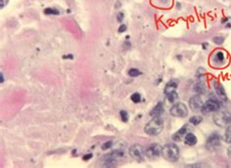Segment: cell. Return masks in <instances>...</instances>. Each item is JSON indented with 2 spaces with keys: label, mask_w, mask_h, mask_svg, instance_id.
Segmentation results:
<instances>
[{
  "label": "cell",
  "mask_w": 231,
  "mask_h": 168,
  "mask_svg": "<svg viewBox=\"0 0 231 168\" xmlns=\"http://www.w3.org/2000/svg\"><path fill=\"white\" fill-rule=\"evenodd\" d=\"M161 154H162V157L165 159L172 161V162H176L178 159V157H179V149L175 144H172V143L166 144L165 146L162 147Z\"/></svg>",
  "instance_id": "cell-1"
},
{
  "label": "cell",
  "mask_w": 231,
  "mask_h": 168,
  "mask_svg": "<svg viewBox=\"0 0 231 168\" xmlns=\"http://www.w3.org/2000/svg\"><path fill=\"white\" fill-rule=\"evenodd\" d=\"M163 129V120L160 117H155L144 127V131L150 136H156L161 133Z\"/></svg>",
  "instance_id": "cell-2"
},
{
  "label": "cell",
  "mask_w": 231,
  "mask_h": 168,
  "mask_svg": "<svg viewBox=\"0 0 231 168\" xmlns=\"http://www.w3.org/2000/svg\"><path fill=\"white\" fill-rule=\"evenodd\" d=\"M210 62L214 67H222L226 64V53L222 50H216L212 53Z\"/></svg>",
  "instance_id": "cell-3"
},
{
  "label": "cell",
  "mask_w": 231,
  "mask_h": 168,
  "mask_svg": "<svg viewBox=\"0 0 231 168\" xmlns=\"http://www.w3.org/2000/svg\"><path fill=\"white\" fill-rule=\"evenodd\" d=\"M129 154H130V156L134 158V159L142 162V161L144 159V156H145V150H144L142 145L134 144L130 147Z\"/></svg>",
  "instance_id": "cell-4"
},
{
  "label": "cell",
  "mask_w": 231,
  "mask_h": 168,
  "mask_svg": "<svg viewBox=\"0 0 231 168\" xmlns=\"http://www.w3.org/2000/svg\"><path fill=\"white\" fill-rule=\"evenodd\" d=\"M214 122H216V125L220 126V127L226 126L231 122V114L226 112V111L217 113L214 116Z\"/></svg>",
  "instance_id": "cell-5"
},
{
  "label": "cell",
  "mask_w": 231,
  "mask_h": 168,
  "mask_svg": "<svg viewBox=\"0 0 231 168\" xmlns=\"http://www.w3.org/2000/svg\"><path fill=\"white\" fill-rule=\"evenodd\" d=\"M170 114L176 118H185L188 115V109L184 103H176L170 110Z\"/></svg>",
  "instance_id": "cell-6"
},
{
  "label": "cell",
  "mask_w": 231,
  "mask_h": 168,
  "mask_svg": "<svg viewBox=\"0 0 231 168\" xmlns=\"http://www.w3.org/2000/svg\"><path fill=\"white\" fill-rule=\"evenodd\" d=\"M206 147L209 151H217L220 147V137L217 133H213L208 137Z\"/></svg>",
  "instance_id": "cell-7"
},
{
  "label": "cell",
  "mask_w": 231,
  "mask_h": 168,
  "mask_svg": "<svg viewBox=\"0 0 231 168\" xmlns=\"http://www.w3.org/2000/svg\"><path fill=\"white\" fill-rule=\"evenodd\" d=\"M219 103L216 100H208L206 101L203 106H202L201 111L203 114H210V113H214L217 112L219 110Z\"/></svg>",
  "instance_id": "cell-8"
},
{
  "label": "cell",
  "mask_w": 231,
  "mask_h": 168,
  "mask_svg": "<svg viewBox=\"0 0 231 168\" xmlns=\"http://www.w3.org/2000/svg\"><path fill=\"white\" fill-rule=\"evenodd\" d=\"M161 151H162V148L160 147V145L152 144L149 147H147V149L145 150V156L149 159H156L161 154Z\"/></svg>",
  "instance_id": "cell-9"
},
{
  "label": "cell",
  "mask_w": 231,
  "mask_h": 168,
  "mask_svg": "<svg viewBox=\"0 0 231 168\" xmlns=\"http://www.w3.org/2000/svg\"><path fill=\"white\" fill-rule=\"evenodd\" d=\"M203 106V100L200 95H193L189 99V107L193 111H198Z\"/></svg>",
  "instance_id": "cell-10"
},
{
  "label": "cell",
  "mask_w": 231,
  "mask_h": 168,
  "mask_svg": "<svg viewBox=\"0 0 231 168\" xmlns=\"http://www.w3.org/2000/svg\"><path fill=\"white\" fill-rule=\"evenodd\" d=\"M214 90H216L217 95L219 96L222 101H226L227 100V96H226L225 90H224L223 87L217 81H214Z\"/></svg>",
  "instance_id": "cell-11"
},
{
  "label": "cell",
  "mask_w": 231,
  "mask_h": 168,
  "mask_svg": "<svg viewBox=\"0 0 231 168\" xmlns=\"http://www.w3.org/2000/svg\"><path fill=\"white\" fill-rule=\"evenodd\" d=\"M187 133H188V126L184 125V126H182L181 129H178L176 133H174L172 138H173V140H175V141H181L182 139L185 137V135H186Z\"/></svg>",
  "instance_id": "cell-12"
},
{
  "label": "cell",
  "mask_w": 231,
  "mask_h": 168,
  "mask_svg": "<svg viewBox=\"0 0 231 168\" xmlns=\"http://www.w3.org/2000/svg\"><path fill=\"white\" fill-rule=\"evenodd\" d=\"M164 112V105H163L162 102H159L157 105L154 107V108L150 111V116L155 118V117H160Z\"/></svg>",
  "instance_id": "cell-13"
},
{
  "label": "cell",
  "mask_w": 231,
  "mask_h": 168,
  "mask_svg": "<svg viewBox=\"0 0 231 168\" xmlns=\"http://www.w3.org/2000/svg\"><path fill=\"white\" fill-rule=\"evenodd\" d=\"M178 82L176 80H171L170 82H168L165 88H164V93H165L166 95L167 94H169L170 93H172V91L176 90V88H178Z\"/></svg>",
  "instance_id": "cell-14"
},
{
  "label": "cell",
  "mask_w": 231,
  "mask_h": 168,
  "mask_svg": "<svg viewBox=\"0 0 231 168\" xmlns=\"http://www.w3.org/2000/svg\"><path fill=\"white\" fill-rule=\"evenodd\" d=\"M184 143L188 146H194L197 143V137L193 134V133L188 132L184 137Z\"/></svg>",
  "instance_id": "cell-15"
},
{
  "label": "cell",
  "mask_w": 231,
  "mask_h": 168,
  "mask_svg": "<svg viewBox=\"0 0 231 168\" xmlns=\"http://www.w3.org/2000/svg\"><path fill=\"white\" fill-rule=\"evenodd\" d=\"M194 90L196 91L197 93H206V85H205V82L200 81L195 85L194 87Z\"/></svg>",
  "instance_id": "cell-16"
},
{
  "label": "cell",
  "mask_w": 231,
  "mask_h": 168,
  "mask_svg": "<svg viewBox=\"0 0 231 168\" xmlns=\"http://www.w3.org/2000/svg\"><path fill=\"white\" fill-rule=\"evenodd\" d=\"M167 99L169 100V102L176 103V101H178V93H176V90H174V91H172V93H170L169 94H167Z\"/></svg>",
  "instance_id": "cell-17"
},
{
  "label": "cell",
  "mask_w": 231,
  "mask_h": 168,
  "mask_svg": "<svg viewBox=\"0 0 231 168\" xmlns=\"http://www.w3.org/2000/svg\"><path fill=\"white\" fill-rule=\"evenodd\" d=\"M202 120H203V118L200 116H193L191 117L190 119H189V122L192 123L193 125H200V123L202 122Z\"/></svg>",
  "instance_id": "cell-18"
},
{
  "label": "cell",
  "mask_w": 231,
  "mask_h": 168,
  "mask_svg": "<svg viewBox=\"0 0 231 168\" xmlns=\"http://www.w3.org/2000/svg\"><path fill=\"white\" fill-rule=\"evenodd\" d=\"M224 141L226 143L231 144V125H228L225 130V133H224Z\"/></svg>",
  "instance_id": "cell-19"
},
{
  "label": "cell",
  "mask_w": 231,
  "mask_h": 168,
  "mask_svg": "<svg viewBox=\"0 0 231 168\" xmlns=\"http://www.w3.org/2000/svg\"><path fill=\"white\" fill-rule=\"evenodd\" d=\"M44 13L46 15H55V16L60 14V12L58 11L57 9H55V8H46V9H45Z\"/></svg>",
  "instance_id": "cell-20"
},
{
  "label": "cell",
  "mask_w": 231,
  "mask_h": 168,
  "mask_svg": "<svg viewBox=\"0 0 231 168\" xmlns=\"http://www.w3.org/2000/svg\"><path fill=\"white\" fill-rule=\"evenodd\" d=\"M131 99H132V101L135 103H139V102H140V100H142V96H140V94L139 93H135L131 95Z\"/></svg>",
  "instance_id": "cell-21"
},
{
  "label": "cell",
  "mask_w": 231,
  "mask_h": 168,
  "mask_svg": "<svg viewBox=\"0 0 231 168\" xmlns=\"http://www.w3.org/2000/svg\"><path fill=\"white\" fill-rule=\"evenodd\" d=\"M129 75L131 77H137V76L140 75V70H137L136 68H132L129 70Z\"/></svg>",
  "instance_id": "cell-22"
},
{
  "label": "cell",
  "mask_w": 231,
  "mask_h": 168,
  "mask_svg": "<svg viewBox=\"0 0 231 168\" xmlns=\"http://www.w3.org/2000/svg\"><path fill=\"white\" fill-rule=\"evenodd\" d=\"M120 117H121L122 122H127L128 120H129L128 113L126 112V111H121V112H120Z\"/></svg>",
  "instance_id": "cell-23"
},
{
  "label": "cell",
  "mask_w": 231,
  "mask_h": 168,
  "mask_svg": "<svg viewBox=\"0 0 231 168\" xmlns=\"http://www.w3.org/2000/svg\"><path fill=\"white\" fill-rule=\"evenodd\" d=\"M213 41L217 44V45H221V44L224 42V38L221 36H216V37H214Z\"/></svg>",
  "instance_id": "cell-24"
},
{
  "label": "cell",
  "mask_w": 231,
  "mask_h": 168,
  "mask_svg": "<svg viewBox=\"0 0 231 168\" xmlns=\"http://www.w3.org/2000/svg\"><path fill=\"white\" fill-rule=\"evenodd\" d=\"M112 145H113V142H112V141L105 142V143L102 144L101 149H102V150H107V149H109V148L112 147Z\"/></svg>",
  "instance_id": "cell-25"
},
{
  "label": "cell",
  "mask_w": 231,
  "mask_h": 168,
  "mask_svg": "<svg viewBox=\"0 0 231 168\" xmlns=\"http://www.w3.org/2000/svg\"><path fill=\"white\" fill-rule=\"evenodd\" d=\"M124 20V13H122V12H120V13H118V15H117V21H119V23H122V21Z\"/></svg>",
  "instance_id": "cell-26"
},
{
  "label": "cell",
  "mask_w": 231,
  "mask_h": 168,
  "mask_svg": "<svg viewBox=\"0 0 231 168\" xmlns=\"http://www.w3.org/2000/svg\"><path fill=\"white\" fill-rule=\"evenodd\" d=\"M126 30H127V25L126 24H121L119 26V29H118L119 32H125Z\"/></svg>",
  "instance_id": "cell-27"
},
{
  "label": "cell",
  "mask_w": 231,
  "mask_h": 168,
  "mask_svg": "<svg viewBox=\"0 0 231 168\" xmlns=\"http://www.w3.org/2000/svg\"><path fill=\"white\" fill-rule=\"evenodd\" d=\"M203 73H205V69L203 67H200L198 68V71H197V76H199V74H200V77H202V74Z\"/></svg>",
  "instance_id": "cell-28"
},
{
  "label": "cell",
  "mask_w": 231,
  "mask_h": 168,
  "mask_svg": "<svg viewBox=\"0 0 231 168\" xmlns=\"http://www.w3.org/2000/svg\"><path fill=\"white\" fill-rule=\"evenodd\" d=\"M92 157H93L92 154H86V156L83 157V159H84V160H88V159H90V158H92Z\"/></svg>",
  "instance_id": "cell-29"
},
{
  "label": "cell",
  "mask_w": 231,
  "mask_h": 168,
  "mask_svg": "<svg viewBox=\"0 0 231 168\" xmlns=\"http://www.w3.org/2000/svg\"><path fill=\"white\" fill-rule=\"evenodd\" d=\"M227 154H228V157L231 158V145L227 148Z\"/></svg>",
  "instance_id": "cell-30"
},
{
  "label": "cell",
  "mask_w": 231,
  "mask_h": 168,
  "mask_svg": "<svg viewBox=\"0 0 231 168\" xmlns=\"http://www.w3.org/2000/svg\"><path fill=\"white\" fill-rule=\"evenodd\" d=\"M208 165H204V164H196V165H191L190 167H207Z\"/></svg>",
  "instance_id": "cell-31"
},
{
  "label": "cell",
  "mask_w": 231,
  "mask_h": 168,
  "mask_svg": "<svg viewBox=\"0 0 231 168\" xmlns=\"http://www.w3.org/2000/svg\"><path fill=\"white\" fill-rule=\"evenodd\" d=\"M4 5H5L4 0H0V7H1V8H4Z\"/></svg>",
  "instance_id": "cell-32"
},
{
  "label": "cell",
  "mask_w": 231,
  "mask_h": 168,
  "mask_svg": "<svg viewBox=\"0 0 231 168\" xmlns=\"http://www.w3.org/2000/svg\"><path fill=\"white\" fill-rule=\"evenodd\" d=\"M63 58H70V59H72V58H73V56H72V55H68V56H63Z\"/></svg>",
  "instance_id": "cell-33"
},
{
  "label": "cell",
  "mask_w": 231,
  "mask_h": 168,
  "mask_svg": "<svg viewBox=\"0 0 231 168\" xmlns=\"http://www.w3.org/2000/svg\"><path fill=\"white\" fill-rule=\"evenodd\" d=\"M0 75H1V84H3V83H4V75H3L2 72H1V74H0Z\"/></svg>",
  "instance_id": "cell-34"
},
{
  "label": "cell",
  "mask_w": 231,
  "mask_h": 168,
  "mask_svg": "<svg viewBox=\"0 0 231 168\" xmlns=\"http://www.w3.org/2000/svg\"><path fill=\"white\" fill-rule=\"evenodd\" d=\"M207 46H209V45H208L207 43H204V44H203V49L206 50V49H207Z\"/></svg>",
  "instance_id": "cell-35"
}]
</instances>
